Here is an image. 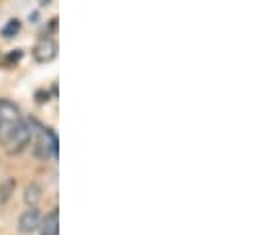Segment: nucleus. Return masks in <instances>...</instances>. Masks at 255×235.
<instances>
[{"label":"nucleus","instance_id":"obj_3","mask_svg":"<svg viewBox=\"0 0 255 235\" xmlns=\"http://www.w3.org/2000/svg\"><path fill=\"white\" fill-rule=\"evenodd\" d=\"M40 224H42V214L38 212V208H28L18 220V230L22 234H34L36 230H40Z\"/></svg>","mask_w":255,"mask_h":235},{"label":"nucleus","instance_id":"obj_4","mask_svg":"<svg viewBox=\"0 0 255 235\" xmlns=\"http://www.w3.org/2000/svg\"><path fill=\"white\" fill-rule=\"evenodd\" d=\"M32 56H34L36 61H40V63H48V61H52V59L58 56V44L54 40L46 38V40H42V42L36 44Z\"/></svg>","mask_w":255,"mask_h":235},{"label":"nucleus","instance_id":"obj_5","mask_svg":"<svg viewBox=\"0 0 255 235\" xmlns=\"http://www.w3.org/2000/svg\"><path fill=\"white\" fill-rule=\"evenodd\" d=\"M40 235H60V214H58V210H54L46 218H42Z\"/></svg>","mask_w":255,"mask_h":235},{"label":"nucleus","instance_id":"obj_6","mask_svg":"<svg viewBox=\"0 0 255 235\" xmlns=\"http://www.w3.org/2000/svg\"><path fill=\"white\" fill-rule=\"evenodd\" d=\"M40 200H42V186L36 182L28 184L24 190V202L28 204V208H36L40 204Z\"/></svg>","mask_w":255,"mask_h":235},{"label":"nucleus","instance_id":"obj_7","mask_svg":"<svg viewBox=\"0 0 255 235\" xmlns=\"http://www.w3.org/2000/svg\"><path fill=\"white\" fill-rule=\"evenodd\" d=\"M18 30H20V20H10V22L4 26L2 36H4V38H12L14 34H18Z\"/></svg>","mask_w":255,"mask_h":235},{"label":"nucleus","instance_id":"obj_1","mask_svg":"<svg viewBox=\"0 0 255 235\" xmlns=\"http://www.w3.org/2000/svg\"><path fill=\"white\" fill-rule=\"evenodd\" d=\"M34 122L32 120H26V118H22L20 122H18V126L6 136V140L2 142L4 144V148H6V152L12 156V154H20L22 150H26L28 146H30V142H32V138H34Z\"/></svg>","mask_w":255,"mask_h":235},{"label":"nucleus","instance_id":"obj_2","mask_svg":"<svg viewBox=\"0 0 255 235\" xmlns=\"http://www.w3.org/2000/svg\"><path fill=\"white\" fill-rule=\"evenodd\" d=\"M56 152H58V138H56V134L50 128H42V132L36 138L34 154L38 158H44L46 160L50 156H56Z\"/></svg>","mask_w":255,"mask_h":235}]
</instances>
